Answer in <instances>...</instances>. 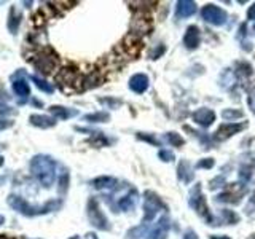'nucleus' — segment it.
Masks as SVG:
<instances>
[{
	"instance_id": "6",
	"label": "nucleus",
	"mask_w": 255,
	"mask_h": 239,
	"mask_svg": "<svg viewBox=\"0 0 255 239\" xmlns=\"http://www.w3.org/2000/svg\"><path fill=\"white\" fill-rule=\"evenodd\" d=\"M32 64H34V67L40 74L50 75L51 72H54L56 67H58V58H56L54 54H51L50 51H42L32 59Z\"/></svg>"
},
{
	"instance_id": "32",
	"label": "nucleus",
	"mask_w": 255,
	"mask_h": 239,
	"mask_svg": "<svg viewBox=\"0 0 255 239\" xmlns=\"http://www.w3.org/2000/svg\"><path fill=\"white\" fill-rule=\"evenodd\" d=\"M214 166V159L212 158H206V159H201V161H199L198 164H196V167L198 169H211V167Z\"/></svg>"
},
{
	"instance_id": "39",
	"label": "nucleus",
	"mask_w": 255,
	"mask_h": 239,
	"mask_svg": "<svg viewBox=\"0 0 255 239\" xmlns=\"http://www.w3.org/2000/svg\"><path fill=\"white\" fill-rule=\"evenodd\" d=\"M247 18H249V19H255V3L249 8V11H247Z\"/></svg>"
},
{
	"instance_id": "42",
	"label": "nucleus",
	"mask_w": 255,
	"mask_h": 239,
	"mask_svg": "<svg viewBox=\"0 0 255 239\" xmlns=\"http://www.w3.org/2000/svg\"><path fill=\"white\" fill-rule=\"evenodd\" d=\"M3 222H5V217H3V215H0V225H2Z\"/></svg>"
},
{
	"instance_id": "40",
	"label": "nucleus",
	"mask_w": 255,
	"mask_h": 239,
	"mask_svg": "<svg viewBox=\"0 0 255 239\" xmlns=\"http://www.w3.org/2000/svg\"><path fill=\"white\" fill-rule=\"evenodd\" d=\"M211 239H231L230 236H225V235H223V236H217V235H214V236H211Z\"/></svg>"
},
{
	"instance_id": "3",
	"label": "nucleus",
	"mask_w": 255,
	"mask_h": 239,
	"mask_svg": "<svg viewBox=\"0 0 255 239\" xmlns=\"http://www.w3.org/2000/svg\"><path fill=\"white\" fill-rule=\"evenodd\" d=\"M188 204H190L191 209H193L198 215H201V217L207 223H209V225H215V223H214V217H212V214L209 211V207H207L206 198L203 195L201 183H195V187L191 188L190 198H188Z\"/></svg>"
},
{
	"instance_id": "1",
	"label": "nucleus",
	"mask_w": 255,
	"mask_h": 239,
	"mask_svg": "<svg viewBox=\"0 0 255 239\" xmlns=\"http://www.w3.org/2000/svg\"><path fill=\"white\" fill-rule=\"evenodd\" d=\"M30 174L43 188H51L56 180V161L50 155H35L29 164Z\"/></svg>"
},
{
	"instance_id": "41",
	"label": "nucleus",
	"mask_w": 255,
	"mask_h": 239,
	"mask_svg": "<svg viewBox=\"0 0 255 239\" xmlns=\"http://www.w3.org/2000/svg\"><path fill=\"white\" fill-rule=\"evenodd\" d=\"M0 239H11V238H8L6 235H0Z\"/></svg>"
},
{
	"instance_id": "4",
	"label": "nucleus",
	"mask_w": 255,
	"mask_h": 239,
	"mask_svg": "<svg viewBox=\"0 0 255 239\" xmlns=\"http://www.w3.org/2000/svg\"><path fill=\"white\" fill-rule=\"evenodd\" d=\"M86 214H88V220H90V223L94 228H98L101 231L110 230V223L106 217V214L101 211L99 201L96 198H90V201H88V206H86Z\"/></svg>"
},
{
	"instance_id": "26",
	"label": "nucleus",
	"mask_w": 255,
	"mask_h": 239,
	"mask_svg": "<svg viewBox=\"0 0 255 239\" xmlns=\"http://www.w3.org/2000/svg\"><path fill=\"white\" fill-rule=\"evenodd\" d=\"M101 104H104L107 109H118V107H122V101L120 99H115V98H101L99 99Z\"/></svg>"
},
{
	"instance_id": "27",
	"label": "nucleus",
	"mask_w": 255,
	"mask_h": 239,
	"mask_svg": "<svg viewBox=\"0 0 255 239\" xmlns=\"http://www.w3.org/2000/svg\"><path fill=\"white\" fill-rule=\"evenodd\" d=\"M94 137H96V140H88V142H91L96 147H106L110 143V140L102 132H94Z\"/></svg>"
},
{
	"instance_id": "36",
	"label": "nucleus",
	"mask_w": 255,
	"mask_h": 239,
	"mask_svg": "<svg viewBox=\"0 0 255 239\" xmlns=\"http://www.w3.org/2000/svg\"><path fill=\"white\" fill-rule=\"evenodd\" d=\"M137 137H139V139H143V140H148V142H153L155 145H159L158 139H151L150 135H145V134H142V132H139V134H137Z\"/></svg>"
},
{
	"instance_id": "14",
	"label": "nucleus",
	"mask_w": 255,
	"mask_h": 239,
	"mask_svg": "<svg viewBox=\"0 0 255 239\" xmlns=\"http://www.w3.org/2000/svg\"><path fill=\"white\" fill-rule=\"evenodd\" d=\"M29 123L35 127H40V129H50V127L56 126V118L54 117H48V115H38L34 114L29 117Z\"/></svg>"
},
{
	"instance_id": "35",
	"label": "nucleus",
	"mask_w": 255,
	"mask_h": 239,
	"mask_svg": "<svg viewBox=\"0 0 255 239\" xmlns=\"http://www.w3.org/2000/svg\"><path fill=\"white\" fill-rule=\"evenodd\" d=\"M11 126H13V121H10V120H2V118H0V131L8 129V127H11Z\"/></svg>"
},
{
	"instance_id": "9",
	"label": "nucleus",
	"mask_w": 255,
	"mask_h": 239,
	"mask_svg": "<svg viewBox=\"0 0 255 239\" xmlns=\"http://www.w3.org/2000/svg\"><path fill=\"white\" fill-rule=\"evenodd\" d=\"M191 118H193V121L196 124L203 126V127H209L215 121V112L212 109L201 107L191 114Z\"/></svg>"
},
{
	"instance_id": "38",
	"label": "nucleus",
	"mask_w": 255,
	"mask_h": 239,
	"mask_svg": "<svg viewBox=\"0 0 255 239\" xmlns=\"http://www.w3.org/2000/svg\"><path fill=\"white\" fill-rule=\"evenodd\" d=\"M183 239H198V236H196V233L193 230H188L185 235H183Z\"/></svg>"
},
{
	"instance_id": "15",
	"label": "nucleus",
	"mask_w": 255,
	"mask_h": 239,
	"mask_svg": "<svg viewBox=\"0 0 255 239\" xmlns=\"http://www.w3.org/2000/svg\"><path fill=\"white\" fill-rule=\"evenodd\" d=\"M135 203H137V191H135L134 188H131L123 198L118 199V209L125 211V212L132 211L135 207Z\"/></svg>"
},
{
	"instance_id": "11",
	"label": "nucleus",
	"mask_w": 255,
	"mask_h": 239,
	"mask_svg": "<svg viewBox=\"0 0 255 239\" xmlns=\"http://www.w3.org/2000/svg\"><path fill=\"white\" fill-rule=\"evenodd\" d=\"M199 43H201V32H199V29L196 26L187 27L185 35H183V45H185V48L195 50V48L199 46Z\"/></svg>"
},
{
	"instance_id": "16",
	"label": "nucleus",
	"mask_w": 255,
	"mask_h": 239,
	"mask_svg": "<svg viewBox=\"0 0 255 239\" xmlns=\"http://www.w3.org/2000/svg\"><path fill=\"white\" fill-rule=\"evenodd\" d=\"M177 175H179V180H182L183 183H191L195 177V172H193V167L191 164L187 161V159H182L177 166Z\"/></svg>"
},
{
	"instance_id": "29",
	"label": "nucleus",
	"mask_w": 255,
	"mask_h": 239,
	"mask_svg": "<svg viewBox=\"0 0 255 239\" xmlns=\"http://www.w3.org/2000/svg\"><path fill=\"white\" fill-rule=\"evenodd\" d=\"M222 215H223V217H225V220H227L228 223H233V225H235V223H238V222H239L238 214H235L233 211H228V209H225V211L222 212Z\"/></svg>"
},
{
	"instance_id": "37",
	"label": "nucleus",
	"mask_w": 255,
	"mask_h": 239,
	"mask_svg": "<svg viewBox=\"0 0 255 239\" xmlns=\"http://www.w3.org/2000/svg\"><path fill=\"white\" fill-rule=\"evenodd\" d=\"M14 110H11V107H6L3 104H0V115H6V114H13Z\"/></svg>"
},
{
	"instance_id": "34",
	"label": "nucleus",
	"mask_w": 255,
	"mask_h": 239,
	"mask_svg": "<svg viewBox=\"0 0 255 239\" xmlns=\"http://www.w3.org/2000/svg\"><path fill=\"white\" fill-rule=\"evenodd\" d=\"M247 104H249L251 112L255 115V90L249 94V98H247Z\"/></svg>"
},
{
	"instance_id": "12",
	"label": "nucleus",
	"mask_w": 255,
	"mask_h": 239,
	"mask_svg": "<svg viewBox=\"0 0 255 239\" xmlns=\"http://www.w3.org/2000/svg\"><path fill=\"white\" fill-rule=\"evenodd\" d=\"M196 13V3L191 2V0H179L177 6H175V16L179 19H185L193 16Z\"/></svg>"
},
{
	"instance_id": "31",
	"label": "nucleus",
	"mask_w": 255,
	"mask_h": 239,
	"mask_svg": "<svg viewBox=\"0 0 255 239\" xmlns=\"http://www.w3.org/2000/svg\"><path fill=\"white\" fill-rule=\"evenodd\" d=\"M143 228H145V225H143V223H142L140 227L129 230V231H128V239H139L140 236H143V235L140 233V231H142Z\"/></svg>"
},
{
	"instance_id": "19",
	"label": "nucleus",
	"mask_w": 255,
	"mask_h": 239,
	"mask_svg": "<svg viewBox=\"0 0 255 239\" xmlns=\"http://www.w3.org/2000/svg\"><path fill=\"white\" fill-rule=\"evenodd\" d=\"M50 114L54 117V118H59V120H69L72 117L78 115V110L75 109H69V107H62V106H51L50 109Z\"/></svg>"
},
{
	"instance_id": "24",
	"label": "nucleus",
	"mask_w": 255,
	"mask_h": 239,
	"mask_svg": "<svg viewBox=\"0 0 255 239\" xmlns=\"http://www.w3.org/2000/svg\"><path fill=\"white\" fill-rule=\"evenodd\" d=\"M164 137H166V140L169 142L172 147H177V148H180L183 143H185V140L182 139V135L177 134V132H174V131L172 132H167Z\"/></svg>"
},
{
	"instance_id": "10",
	"label": "nucleus",
	"mask_w": 255,
	"mask_h": 239,
	"mask_svg": "<svg viewBox=\"0 0 255 239\" xmlns=\"http://www.w3.org/2000/svg\"><path fill=\"white\" fill-rule=\"evenodd\" d=\"M167 233H169V217L163 215V217L156 222V225L148 231L147 239H166Z\"/></svg>"
},
{
	"instance_id": "13",
	"label": "nucleus",
	"mask_w": 255,
	"mask_h": 239,
	"mask_svg": "<svg viewBox=\"0 0 255 239\" xmlns=\"http://www.w3.org/2000/svg\"><path fill=\"white\" fill-rule=\"evenodd\" d=\"M148 85H150V80L145 74H135L129 78V88L131 91L142 94L148 90Z\"/></svg>"
},
{
	"instance_id": "43",
	"label": "nucleus",
	"mask_w": 255,
	"mask_h": 239,
	"mask_svg": "<svg viewBox=\"0 0 255 239\" xmlns=\"http://www.w3.org/2000/svg\"><path fill=\"white\" fill-rule=\"evenodd\" d=\"M2 148H3V145H0V150H2Z\"/></svg>"
},
{
	"instance_id": "23",
	"label": "nucleus",
	"mask_w": 255,
	"mask_h": 239,
	"mask_svg": "<svg viewBox=\"0 0 255 239\" xmlns=\"http://www.w3.org/2000/svg\"><path fill=\"white\" fill-rule=\"evenodd\" d=\"M244 117V112L243 110H236V109H225L222 112V118L227 120L230 123H235V120H239Z\"/></svg>"
},
{
	"instance_id": "17",
	"label": "nucleus",
	"mask_w": 255,
	"mask_h": 239,
	"mask_svg": "<svg viewBox=\"0 0 255 239\" xmlns=\"http://www.w3.org/2000/svg\"><path fill=\"white\" fill-rule=\"evenodd\" d=\"M11 88H13V93L21 99H24V98L27 99L30 96V86L26 82V78H14L11 83Z\"/></svg>"
},
{
	"instance_id": "7",
	"label": "nucleus",
	"mask_w": 255,
	"mask_h": 239,
	"mask_svg": "<svg viewBox=\"0 0 255 239\" xmlns=\"http://www.w3.org/2000/svg\"><path fill=\"white\" fill-rule=\"evenodd\" d=\"M201 16H203V19L206 22L212 24V26H223V24L227 22V18H228L227 11L223 10V8L214 5V3H209V5L203 6Z\"/></svg>"
},
{
	"instance_id": "28",
	"label": "nucleus",
	"mask_w": 255,
	"mask_h": 239,
	"mask_svg": "<svg viewBox=\"0 0 255 239\" xmlns=\"http://www.w3.org/2000/svg\"><path fill=\"white\" fill-rule=\"evenodd\" d=\"M64 174L61 175V180H59V193H66L67 188H69V172L67 171H62Z\"/></svg>"
},
{
	"instance_id": "18",
	"label": "nucleus",
	"mask_w": 255,
	"mask_h": 239,
	"mask_svg": "<svg viewBox=\"0 0 255 239\" xmlns=\"http://www.w3.org/2000/svg\"><path fill=\"white\" fill-rule=\"evenodd\" d=\"M21 21H22V14L13 6L11 10H10V14H8V22H6L10 34H13V35L18 34L19 26H21Z\"/></svg>"
},
{
	"instance_id": "25",
	"label": "nucleus",
	"mask_w": 255,
	"mask_h": 239,
	"mask_svg": "<svg viewBox=\"0 0 255 239\" xmlns=\"http://www.w3.org/2000/svg\"><path fill=\"white\" fill-rule=\"evenodd\" d=\"M236 74H238V77H241V78H247V77H251V75L254 74V70H252V67H251V64H247V62H239V64H238Z\"/></svg>"
},
{
	"instance_id": "5",
	"label": "nucleus",
	"mask_w": 255,
	"mask_h": 239,
	"mask_svg": "<svg viewBox=\"0 0 255 239\" xmlns=\"http://www.w3.org/2000/svg\"><path fill=\"white\" fill-rule=\"evenodd\" d=\"M161 209H166L161 198L156 193H153V191H145L143 193V219H142L143 225L147 222L153 220L156 217V212H159Z\"/></svg>"
},
{
	"instance_id": "8",
	"label": "nucleus",
	"mask_w": 255,
	"mask_h": 239,
	"mask_svg": "<svg viewBox=\"0 0 255 239\" xmlns=\"http://www.w3.org/2000/svg\"><path fill=\"white\" fill-rule=\"evenodd\" d=\"M246 123H223L220 124V127L215 132V139L217 140H227L231 135H235L238 132H241L243 129H246Z\"/></svg>"
},
{
	"instance_id": "22",
	"label": "nucleus",
	"mask_w": 255,
	"mask_h": 239,
	"mask_svg": "<svg viewBox=\"0 0 255 239\" xmlns=\"http://www.w3.org/2000/svg\"><path fill=\"white\" fill-rule=\"evenodd\" d=\"M30 80L35 83V86L38 88L40 91H43V93H46V94H51V93L54 91V86H53L51 83H48L46 80H43V78H40V77H37V75H32Z\"/></svg>"
},
{
	"instance_id": "2",
	"label": "nucleus",
	"mask_w": 255,
	"mask_h": 239,
	"mask_svg": "<svg viewBox=\"0 0 255 239\" xmlns=\"http://www.w3.org/2000/svg\"><path fill=\"white\" fill-rule=\"evenodd\" d=\"M6 203L13 211L24 215V217H37V215H45V214L56 211V209H59V207H61V199H53V201H48L43 206H32V204H29L26 201V199H22L18 195H10L6 198Z\"/></svg>"
},
{
	"instance_id": "30",
	"label": "nucleus",
	"mask_w": 255,
	"mask_h": 239,
	"mask_svg": "<svg viewBox=\"0 0 255 239\" xmlns=\"http://www.w3.org/2000/svg\"><path fill=\"white\" fill-rule=\"evenodd\" d=\"M158 156H159V159H161V161H164V163H171V161H174V153H172V151H169V150H159Z\"/></svg>"
},
{
	"instance_id": "21",
	"label": "nucleus",
	"mask_w": 255,
	"mask_h": 239,
	"mask_svg": "<svg viewBox=\"0 0 255 239\" xmlns=\"http://www.w3.org/2000/svg\"><path fill=\"white\" fill-rule=\"evenodd\" d=\"M110 120V115L107 112H94V114H88L83 117V121L88 123H107Z\"/></svg>"
},
{
	"instance_id": "20",
	"label": "nucleus",
	"mask_w": 255,
	"mask_h": 239,
	"mask_svg": "<svg viewBox=\"0 0 255 239\" xmlns=\"http://www.w3.org/2000/svg\"><path fill=\"white\" fill-rule=\"evenodd\" d=\"M91 185L96 190H112V188H117L118 180L115 177H109V175H104V177H98V179L91 180Z\"/></svg>"
},
{
	"instance_id": "33",
	"label": "nucleus",
	"mask_w": 255,
	"mask_h": 239,
	"mask_svg": "<svg viewBox=\"0 0 255 239\" xmlns=\"http://www.w3.org/2000/svg\"><path fill=\"white\" fill-rule=\"evenodd\" d=\"M164 50H166V48L161 45V48H159V50H156V48H153V50H151L150 53H148V58L150 59H158L159 58V56H161L163 53H164Z\"/></svg>"
}]
</instances>
